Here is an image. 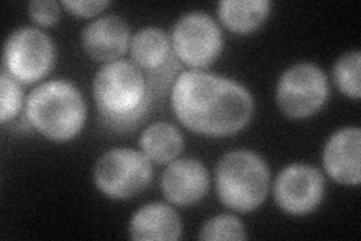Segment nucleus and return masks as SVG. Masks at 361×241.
<instances>
[{"label": "nucleus", "mask_w": 361, "mask_h": 241, "mask_svg": "<svg viewBox=\"0 0 361 241\" xmlns=\"http://www.w3.org/2000/svg\"><path fill=\"white\" fill-rule=\"evenodd\" d=\"M217 193L229 208L248 213L262 205L269 189V169L265 160L248 149L224 154L216 169Z\"/></svg>", "instance_id": "obj_4"}, {"label": "nucleus", "mask_w": 361, "mask_h": 241, "mask_svg": "<svg viewBox=\"0 0 361 241\" xmlns=\"http://www.w3.org/2000/svg\"><path fill=\"white\" fill-rule=\"evenodd\" d=\"M54 61L56 49L51 38L37 28H18L5 42L4 71L17 82H38L53 70Z\"/></svg>", "instance_id": "obj_7"}, {"label": "nucleus", "mask_w": 361, "mask_h": 241, "mask_svg": "<svg viewBox=\"0 0 361 241\" xmlns=\"http://www.w3.org/2000/svg\"><path fill=\"white\" fill-rule=\"evenodd\" d=\"M151 180V160L130 148L110 149L94 167L95 186L111 199L133 198L148 187Z\"/></svg>", "instance_id": "obj_6"}, {"label": "nucleus", "mask_w": 361, "mask_h": 241, "mask_svg": "<svg viewBox=\"0 0 361 241\" xmlns=\"http://www.w3.org/2000/svg\"><path fill=\"white\" fill-rule=\"evenodd\" d=\"M94 98L107 130L119 134L137 129L154 101L145 74L123 59L99 68L94 78Z\"/></svg>", "instance_id": "obj_2"}, {"label": "nucleus", "mask_w": 361, "mask_h": 241, "mask_svg": "<svg viewBox=\"0 0 361 241\" xmlns=\"http://www.w3.org/2000/svg\"><path fill=\"white\" fill-rule=\"evenodd\" d=\"M208 189L209 174L196 158L173 160L163 172L161 190L171 204L190 206L205 196Z\"/></svg>", "instance_id": "obj_11"}, {"label": "nucleus", "mask_w": 361, "mask_h": 241, "mask_svg": "<svg viewBox=\"0 0 361 241\" xmlns=\"http://www.w3.org/2000/svg\"><path fill=\"white\" fill-rule=\"evenodd\" d=\"M128 234L133 240H178L183 222L171 205L151 202L133 214Z\"/></svg>", "instance_id": "obj_14"}, {"label": "nucleus", "mask_w": 361, "mask_h": 241, "mask_svg": "<svg viewBox=\"0 0 361 241\" xmlns=\"http://www.w3.org/2000/svg\"><path fill=\"white\" fill-rule=\"evenodd\" d=\"M29 16L41 26H53L61 16V6L54 0H33L29 4Z\"/></svg>", "instance_id": "obj_20"}, {"label": "nucleus", "mask_w": 361, "mask_h": 241, "mask_svg": "<svg viewBox=\"0 0 361 241\" xmlns=\"http://www.w3.org/2000/svg\"><path fill=\"white\" fill-rule=\"evenodd\" d=\"M130 50L133 64L145 74L152 98H164L180 74V61L171 37L160 28L146 26L134 33Z\"/></svg>", "instance_id": "obj_5"}, {"label": "nucleus", "mask_w": 361, "mask_h": 241, "mask_svg": "<svg viewBox=\"0 0 361 241\" xmlns=\"http://www.w3.org/2000/svg\"><path fill=\"white\" fill-rule=\"evenodd\" d=\"M200 240H245L247 233L236 216L220 214L202 226Z\"/></svg>", "instance_id": "obj_18"}, {"label": "nucleus", "mask_w": 361, "mask_h": 241, "mask_svg": "<svg viewBox=\"0 0 361 241\" xmlns=\"http://www.w3.org/2000/svg\"><path fill=\"white\" fill-rule=\"evenodd\" d=\"M62 5L70 11L71 14L78 17H92L99 14L101 11L109 6L106 0H63Z\"/></svg>", "instance_id": "obj_21"}, {"label": "nucleus", "mask_w": 361, "mask_h": 241, "mask_svg": "<svg viewBox=\"0 0 361 241\" xmlns=\"http://www.w3.org/2000/svg\"><path fill=\"white\" fill-rule=\"evenodd\" d=\"M360 143L361 130L345 127L333 133L324 148V167L334 181L345 186H358L360 172Z\"/></svg>", "instance_id": "obj_12"}, {"label": "nucleus", "mask_w": 361, "mask_h": 241, "mask_svg": "<svg viewBox=\"0 0 361 241\" xmlns=\"http://www.w3.org/2000/svg\"><path fill=\"white\" fill-rule=\"evenodd\" d=\"M172 109L197 134L226 137L243 130L253 114V97L232 78L200 70L180 73L172 86Z\"/></svg>", "instance_id": "obj_1"}, {"label": "nucleus", "mask_w": 361, "mask_h": 241, "mask_svg": "<svg viewBox=\"0 0 361 241\" xmlns=\"http://www.w3.org/2000/svg\"><path fill=\"white\" fill-rule=\"evenodd\" d=\"M23 106V93L17 80L2 71L0 76V122L13 121Z\"/></svg>", "instance_id": "obj_19"}, {"label": "nucleus", "mask_w": 361, "mask_h": 241, "mask_svg": "<svg viewBox=\"0 0 361 241\" xmlns=\"http://www.w3.org/2000/svg\"><path fill=\"white\" fill-rule=\"evenodd\" d=\"M329 93V80L321 68L310 62H301L281 74L276 100L286 117L302 119L312 117L324 106Z\"/></svg>", "instance_id": "obj_8"}, {"label": "nucleus", "mask_w": 361, "mask_h": 241, "mask_svg": "<svg viewBox=\"0 0 361 241\" xmlns=\"http://www.w3.org/2000/svg\"><path fill=\"white\" fill-rule=\"evenodd\" d=\"M271 11L269 0H221L219 17L223 25L236 33L256 30Z\"/></svg>", "instance_id": "obj_16"}, {"label": "nucleus", "mask_w": 361, "mask_h": 241, "mask_svg": "<svg viewBox=\"0 0 361 241\" xmlns=\"http://www.w3.org/2000/svg\"><path fill=\"white\" fill-rule=\"evenodd\" d=\"M274 198L280 208L289 214H307L324 198V177L319 169L310 165L286 166L276 180Z\"/></svg>", "instance_id": "obj_10"}, {"label": "nucleus", "mask_w": 361, "mask_h": 241, "mask_svg": "<svg viewBox=\"0 0 361 241\" xmlns=\"http://www.w3.org/2000/svg\"><path fill=\"white\" fill-rule=\"evenodd\" d=\"M360 61L361 54L358 50L348 52L338 57L334 65L333 76L338 89L348 97L360 100L361 85H360Z\"/></svg>", "instance_id": "obj_17"}, {"label": "nucleus", "mask_w": 361, "mask_h": 241, "mask_svg": "<svg viewBox=\"0 0 361 241\" xmlns=\"http://www.w3.org/2000/svg\"><path fill=\"white\" fill-rule=\"evenodd\" d=\"M172 47L179 61L193 68H207L223 50V35L212 17L193 11L180 17L172 30Z\"/></svg>", "instance_id": "obj_9"}, {"label": "nucleus", "mask_w": 361, "mask_h": 241, "mask_svg": "<svg viewBox=\"0 0 361 241\" xmlns=\"http://www.w3.org/2000/svg\"><path fill=\"white\" fill-rule=\"evenodd\" d=\"M130 28L118 16L97 18L82 32L83 50L99 62H113L127 52L130 45Z\"/></svg>", "instance_id": "obj_13"}, {"label": "nucleus", "mask_w": 361, "mask_h": 241, "mask_svg": "<svg viewBox=\"0 0 361 241\" xmlns=\"http://www.w3.org/2000/svg\"><path fill=\"white\" fill-rule=\"evenodd\" d=\"M142 153L155 163H171L183 153L184 137L171 122H155L139 139Z\"/></svg>", "instance_id": "obj_15"}, {"label": "nucleus", "mask_w": 361, "mask_h": 241, "mask_svg": "<svg viewBox=\"0 0 361 241\" xmlns=\"http://www.w3.org/2000/svg\"><path fill=\"white\" fill-rule=\"evenodd\" d=\"M27 122L51 141H70L83 129L86 105L77 86L68 80H50L26 100Z\"/></svg>", "instance_id": "obj_3"}]
</instances>
